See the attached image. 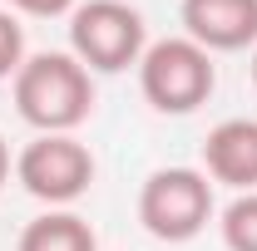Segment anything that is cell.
<instances>
[{
  "mask_svg": "<svg viewBox=\"0 0 257 251\" xmlns=\"http://www.w3.org/2000/svg\"><path fill=\"white\" fill-rule=\"evenodd\" d=\"M15 108L35 133H74L94 114V79L64 50L25 54L15 74Z\"/></svg>",
  "mask_w": 257,
  "mask_h": 251,
  "instance_id": "cell-1",
  "label": "cell"
},
{
  "mask_svg": "<svg viewBox=\"0 0 257 251\" xmlns=\"http://www.w3.org/2000/svg\"><path fill=\"white\" fill-rule=\"evenodd\" d=\"M139 89L159 114H193L218 89V64L188 34L154 40L139 60Z\"/></svg>",
  "mask_w": 257,
  "mask_h": 251,
  "instance_id": "cell-2",
  "label": "cell"
},
{
  "mask_svg": "<svg viewBox=\"0 0 257 251\" xmlns=\"http://www.w3.org/2000/svg\"><path fill=\"white\" fill-rule=\"evenodd\" d=\"M149 30L144 15L124 0H84L69 15V54L89 74H124L128 64L144 60Z\"/></svg>",
  "mask_w": 257,
  "mask_h": 251,
  "instance_id": "cell-3",
  "label": "cell"
},
{
  "mask_svg": "<svg viewBox=\"0 0 257 251\" xmlns=\"http://www.w3.org/2000/svg\"><path fill=\"white\" fill-rule=\"evenodd\" d=\"M139 222L154 242H193L213 222V182L198 168H159L139 188Z\"/></svg>",
  "mask_w": 257,
  "mask_h": 251,
  "instance_id": "cell-4",
  "label": "cell"
},
{
  "mask_svg": "<svg viewBox=\"0 0 257 251\" xmlns=\"http://www.w3.org/2000/svg\"><path fill=\"white\" fill-rule=\"evenodd\" d=\"M15 182L45 207H69L94 182V153L74 133H40L15 158Z\"/></svg>",
  "mask_w": 257,
  "mask_h": 251,
  "instance_id": "cell-5",
  "label": "cell"
},
{
  "mask_svg": "<svg viewBox=\"0 0 257 251\" xmlns=\"http://www.w3.org/2000/svg\"><path fill=\"white\" fill-rule=\"evenodd\" d=\"M178 15H183V34L208 54L257 44V0H183Z\"/></svg>",
  "mask_w": 257,
  "mask_h": 251,
  "instance_id": "cell-6",
  "label": "cell"
},
{
  "mask_svg": "<svg viewBox=\"0 0 257 251\" xmlns=\"http://www.w3.org/2000/svg\"><path fill=\"white\" fill-rule=\"evenodd\" d=\"M208 182L257 192V118H223L203 143Z\"/></svg>",
  "mask_w": 257,
  "mask_h": 251,
  "instance_id": "cell-7",
  "label": "cell"
},
{
  "mask_svg": "<svg viewBox=\"0 0 257 251\" xmlns=\"http://www.w3.org/2000/svg\"><path fill=\"white\" fill-rule=\"evenodd\" d=\"M15 251H99L94 226L69 212V207H50L45 217H35L25 232H20V246Z\"/></svg>",
  "mask_w": 257,
  "mask_h": 251,
  "instance_id": "cell-8",
  "label": "cell"
},
{
  "mask_svg": "<svg viewBox=\"0 0 257 251\" xmlns=\"http://www.w3.org/2000/svg\"><path fill=\"white\" fill-rule=\"evenodd\" d=\"M218 226H223L227 251H257V192H237Z\"/></svg>",
  "mask_w": 257,
  "mask_h": 251,
  "instance_id": "cell-9",
  "label": "cell"
},
{
  "mask_svg": "<svg viewBox=\"0 0 257 251\" xmlns=\"http://www.w3.org/2000/svg\"><path fill=\"white\" fill-rule=\"evenodd\" d=\"M25 64V25L15 20V10H0V79H15Z\"/></svg>",
  "mask_w": 257,
  "mask_h": 251,
  "instance_id": "cell-10",
  "label": "cell"
},
{
  "mask_svg": "<svg viewBox=\"0 0 257 251\" xmlns=\"http://www.w3.org/2000/svg\"><path fill=\"white\" fill-rule=\"evenodd\" d=\"M79 0H10V10L35 15V20H55V15H74Z\"/></svg>",
  "mask_w": 257,
  "mask_h": 251,
  "instance_id": "cell-11",
  "label": "cell"
},
{
  "mask_svg": "<svg viewBox=\"0 0 257 251\" xmlns=\"http://www.w3.org/2000/svg\"><path fill=\"white\" fill-rule=\"evenodd\" d=\"M10 168H15V162H10V143H5V133H0V188L10 182Z\"/></svg>",
  "mask_w": 257,
  "mask_h": 251,
  "instance_id": "cell-12",
  "label": "cell"
},
{
  "mask_svg": "<svg viewBox=\"0 0 257 251\" xmlns=\"http://www.w3.org/2000/svg\"><path fill=\"white\" fill-rule=\"evenodd\" d=\"M252 84H257V50H252Z\"/></svg>",
  "mask_w": 257,
  "mask_h": 251,
  "instance_id": "cell-13",
  "label": "cell"
}]
</instances>
